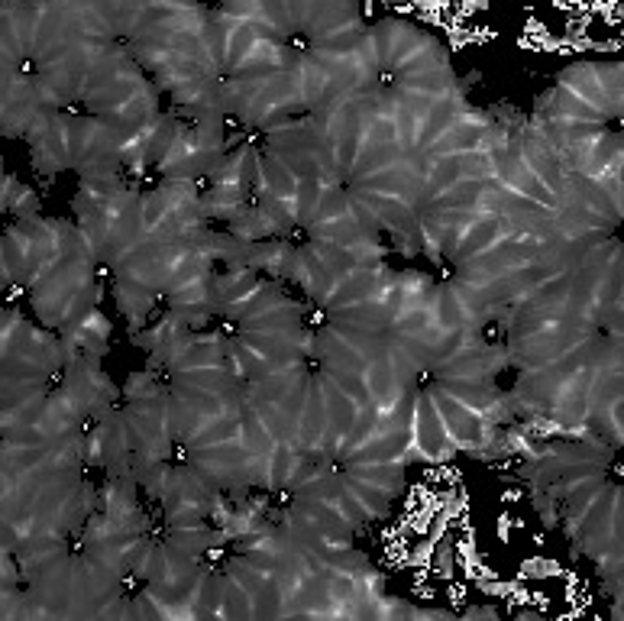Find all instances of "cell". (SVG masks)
Masks as SVG:
<instances>
[{"label":"cell","mask_w":624,"mask_h":621,"mask_svg":"<svg viewBox=\"0 0 624 621\" xmlns=\"http://www.w3.org/2000/svg\"><path fill=\"white\" fill-rule=\"evenodd\" d=\"M0 201H4L7 211L20 214L23 220L39 217V201H36V195L23 182H17L13 175L4 178V188H0Z\"/></svg>","instance_id":"7a4b0ae2"},{"label":"cell","mask_w":624,"mask_h":621,"mask_svg":"<svg viewBox=\"0 0 624 621\" xmlns=\"http://www.w3.org/2000/svg\"><path fill=\"white\" fill-rule=\"evenodd\" d=\"M246 188L243 185H220L214 182L207 195H201V211L204 217H220V220H237L246 211Z\"/></svg>","instance_id":"6da1fadb"}]
</instances>
